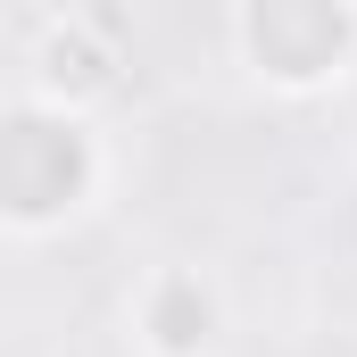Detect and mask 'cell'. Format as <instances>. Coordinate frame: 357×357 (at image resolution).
<instances>
[{
  "label": "cell",
  "mask_w": 357,
  "mask_h": 357,
  "mask_svg": "<svg viewBox=\"0 0 357 357\" xmlns=\"http://www.w3.org/2000/svg\"><path fill=\"white\" fill-rule=\"evenodd\" d=\"M216 333H225V307H216L208 274H191V266L150 274V291H142V341H150V357H208Z\"/></svg>",
  "instance_id": "277c9868"
},
{
  "label": "cell",
  "mask_w": 357,
  "mask_h": 357,
  "mask_svg": "<svg viewBox=\"0 0 357 357\" xmlns=\"http://www.w3.org/2000/svg\"><path fill=\"white\" fill-rule=\"evenodd\" d=\"M100 183V142L75 108H50L33 91L8 100L0 116V216L8 233H50L59 216H75Z\"/></svg>",
  "instance_id": "6da1fadb"
},
{
  "label": "cell",
  "mask_w": 357,
  "mask_h": 357,
  "mask_svg": "<svg viewBox=\"0 0 357 357\" xmlns=\"http://www.w3.org/2000/svg\"><path fill=\"white\" fill-rule=\"evenodd\" d=\"M116 17L100 8H50V17H25V91L50 100V108H75L116 84Z\"/></svg>",
  "instance_id": "3957f363"
},
{
  "label": "cell",
  "mask_w": 357,
  "mask_h": 357,
  "mask_svg": "<svg viewBox=\"0 0 357 357\" xmlns=\"http://www.w3.org/2000/svg\"><path fill=\"white\" fill-rule=\"evenodd\" d=\"M233 42L258 84L324 91L357 59V8L349 0H250V8H233Z\"/></svg>",
  "instance_id": "7a4b0ae2"
}]
</instances>
